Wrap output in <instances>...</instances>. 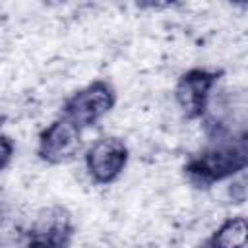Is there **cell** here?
I'll return each instance as SVG.
<instances>
[{
    "mask_svg": "<svg viewBox=\"0 0 248 248\" xmlns=\"http://www.w3.org/2000/svg\"><path fill=\"white\" fill-rule=\"evenodd\" d=\"M229 2L236 8H240V10H246V6H248V0H229Z\"/></svg>",
    "mask_w": 248,
    "mask_h": 248,
    "instance_id": "cell-12",
    "label": "cell"
},
{
    "mask_svg": "<svg viewBox=\"0 0 248 248\" xmlns=\"http://www.w3.org/2000/svg\"><path fill=\"white\" fill-rule=\"evenodd\" d=\"M248 167V136L231 140H207L182 165V174L196 190H209L227 182Z\"/></svg>",
    "mask_w": 248,
    "mask_h": 248,
    "instance_id": "cell-1",
    "label": "cell"
},
{
    "mask_svg": "<svg viewBox=\"0 0 248 248\" xmlns=\"http://www.w3.org/2000/svg\"><path fill=\"white\" fill-rule=\"evenodd\" d=\"M83 153V130L58 114L37 136L35 155L46 165H66Z\"/></svg>",
    "mask_w": 248,
    "mask_h": 248,
    "instance_id": "cell-7",
    "label": "cell"
},
{
    "mask_svg": "<svg viewBox=\"0 0 248 248\" xmlns=\"http://www.w3.org/2000/svg\"><path fill=\"white\" fill-rule=\"evenodd\" d=\"M14 155H16V143L12 136L0 130V172L10 167V163L14 161Z\"/></svg>",
    "mask_w": 248,
    "mask_h": 248,
    "instance_id": "cell-10",
    "label": "cell"
},
{
    "mask_svg": "<svg viewBox=\"0 0 248 248\" xmlns=\"http://www.w3.org/2000/svg\"><path fill=\"white\" fill-rule=\"evenodd\" d=\"M248 234V221L244 215L227 217L205 240L203 246L207 248H238L246 244Z\"/></svg>",
    "mask_w": 248,
    "mask_h": 248,
    "instance_id": "cell-8",
    "label": "cell"
},
{
    "mask_svg": "<svg viewBox=\"0 0 248 248\" xmlns=\"http://www.w3.org/2000/svg\"><path fill=\"white\" fill-rule=\"evenodd\" d=\"M223 76V68L194 66L176 78V83L172 87V99L184 120L198 122L203 116L209 97L221 83Z\"/></svg>",
    "mask_w": 248,
    "mask_h": 248,
    "instance_id": "cell-4",
    "label": "cell"
},
{
    "mask_svg": "<svg viewBox=\"0 0 248 248\" xmlns=\"http://www.w3.org/2000/svg\"><path fill=\"white\" fill-rule=\"evenodd\" d=\"M207 140L246 138L248 130V101L240 87H215L200 118Z\"/></svg>",
    "mask_w": 248,
    "mask_h": 248,
    "instance_id": "cell-2",
    "label": "cell"
},
{
    "mask_svg": "<svg viewBox=\"0 0 248 248\" xmlns=\"http://www.w3.org/2000/svg\"><path fill=\"white\" fill-rule=\"evenodd\" d=\"M180 0H134L136 8L140 10H155V12H161V10H169L172 6H176Z\"/></svg>",
    "mask_w": 248,
    "mask_h": 248,
    "instance_id": "cell-11",
    "label": "cell"
},
{
    "mask_svg": "<svg viewBox=\"0 0 248 248\" xmlns=\"http://www.w3.org/2000/svg\"><path fill=\"white\" fill-rule=\"evenodd\" d=\"M130 163V149L118 136L105 134L83 147V167L87 176L97 186L114 184Z\"/></svg>",
    "mask_w": 248,
    "mask_h": 248,
    "instance_id": "cell-6",
    "label": "cell"
},
{
    "mask_svg": "<svg viewBox=\"0 0 248 248\" xmlns=\"http://www.w3.org/2000/svg\"><path fill=\"white\" fill-rule=\"evenodd\" d=\"M227 190H229V196H231L232 203H244V200H246V170L229 178V188Z\"/></svg>",
    "mask_w": 248,
    "mask_h": 248,
    "instance_id": "cell-9",
    "label": "cell"
},
{
    "mask_svg": "<svg viewBox=\"0 0 248 248\" xmlns=\"http://www.w3.org/2000/svg\"><path fill=\"white\" fill-rule=\"evenodd\" d=\"M76 234V221L72 211L62 203H48L39 207L31 221L21 229L25 246L64 248L70 246Z\"/></svg>",
    "mask_w": 248,
    "mask_h": 248,
    "instance_id": "cell-5",
    "label": "cell"
},
{
    "mask_svg": "<svg viewBox=\"0 0 248 248\" xmlns=\"http://www.w3.org/2000/svg\"><path fill=\"white\" fill-rule=\"evenodd\" d=\"M4 122H6V112H4V110H2V107H0V130H2Z\"/></svg>",
    "mask_w": 248,
    "mask_h": 248,
    "instance_id": "cell-13",
    "label": "cell"
},
{
    "mask_svg": "<svg viewBox=\"0 0 248 248\" xmlns=\"http://www.w3.org/2000/svg\"><path fill=\"white\" fill-rule=\"evenodd\" d=\"M118 103L116 87L108 79H93L72 91L60 107V114L83 132L99 124Z\"/></svg>",
    "mask_w": 248,
    "mask_h": 248,
    "instance_id": "cell-3",
    "label": "cell"
}]
</instances>
